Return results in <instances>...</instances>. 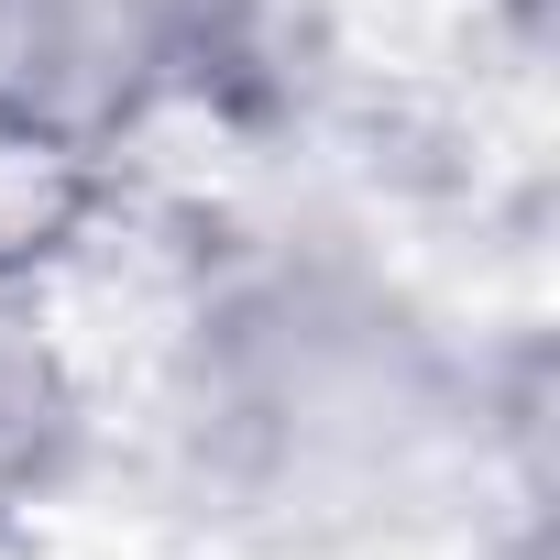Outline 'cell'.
<instances>
[{
    "label": "cell",
    "instance_id": "obj_1",
    "mask_svg": "<svg viewBox=\"0 0 560 560\" xmlns=\"http://www.w3.org/2000/svg\"><path fill=\"white\" fill-rule=\"evenodd\" d=\"M472 440V363L407 275L352 242H253L176 319V494L253 549H374L418 527Z\"/></svg>",
    "mask_w": 560,
    "mask_h": 560
},
{
    "label": "cell",
    "instance_id": "obj_2",
    "mask_svg": "<svg viewBox=\"0 0 560 560\" xmlns=\"http://www.w3.org/2000/svg\"><path fill=\"white\" fill-rule=\"evenodd\" d=\"M187 78V0H0V154L100 165Z\"/></svg>",
    "mask_w": 560,
    "mask_h": 560
},
{
    "label": "cell",
    "instance_id": "obj_3",
    "mask_svg": "<svg viewBox=\"0 0 560 560\" xmlns=\"http://www.w3.org/2000/svg\"><path fill=\"white\" fill-rule=\"evenodd\" d=\"M89 462V385L23 264H0V538L45 516Z\"/></svg>",
    "mask_w": 560,
    "mask_h": 560
}]
</instances>
